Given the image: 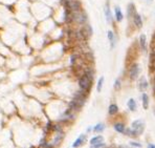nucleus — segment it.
I'll return each mask as SVG.
<instances>
[{
  "instance_id": "nucleus-27",
  "label": "nucleus",
  "mask_w": 155,
  "mask_h": 148,
  "mask_svg": "<svg viewBox=\"0 0 155 148\" xmlns=\"http://www.w3.org/2000/svg\"><path fill=\"white\" fill-rule=\"evenodd\" d=\"M153 112H154V114H155V109H154V110H153Z\"/></svg>"
},
{
  "instance_id": "nucleus-28",
  "label": "nucleus",
  "mask_w": 155,
  "mask_h": 148,
  "mask_svg": "<svg viewBox=\"0 0 155 148\" xmlns=\"http://www.w3.org/2000/svg\"><path fill=\"white\" fill-rule=\"evenodd\" d=\"M153 38H154V39H155V34H154V36H153Z\"/></svg>"
},
{
  "instance_id": "nucleus-15",
  "label": "nucleus",
  "mask_w": 155,
  "mask_h": 148,
  "mask_svg": "<svg viewBox=\"0 0 155 148\" xmlns=\"http://www.w3.org/2000/svg\"><path fill=\"white\" fill-rule=\"evenodd\" d=\"M103 142V137L102 136H97L93 137L91 140H90V145H95V144H99V143Z\"/></svg>"
},
{
  "instance_id": "nucleus-10",
  "label": "nucleus",
  "mask_w": 155,
  "mask_h": 148,
  "mask_svg": "<svg viewBox=\"0 0 155 148\" xmlns=\"http://www.w3.org/2000/svg\"><path fill=\"white\" fill-rule=\"evenodd\" d=\"M105 17H106L107 21L111 22V20H112V15H111V11H110V7L108 3H107L106 6H105Z\"/></svg>"
},
{
  "instance_id": "nucleus-2",
  "label": "nucleus",
  "mask_w": 155,
  "mask_h": 148,
  "mask_svg": "<svg viewBox=\"0 0 155 148\" xmlns=\"http://www.w3.org/2000/svg\"><path fill=\"white\" fill-rule=\"evenodd\" d=\"M131 128H132V129H133L134 131L140 136V135H142V133H144V129H145V124H144V122L142 120H136L132 123Z\"/></svg>"
},
{
  "instance_id": "nucleus-7",
  "label": "nucleus",
  "mask_w": 155,
  "mask_h": 148,
  "mask_svg": "<svg viewBox=\"0 0 155 148\" xmlns=\"http://www.w3.org/2000/svg\"><path fill=\"white\" fill-rule=\"evenodd\" d=\"M133 23L135 24L137 28H140L143 26V20H142V17L138 14H135V16L133 17Z\"/></svg>"
},
{
  "instance_id": "nucleus-29",
  "label": "nucleus",
  "mask_w": 155,
  "mask_h": 148,
  "mask_svg": "<svg viewBox=\"0 0 155 148\" xmlns=\"http://www.w3.org/2000/svg\"><path fill=\"white\" fill-rule=\"evenodd\" d=\"M154 81H155V76H154Z\"/></svg>"
},
{
  "instance_id": "nucleus-18",
  "label": "nucleus",
  "mask_w": 155,
  "mask_h": 148,
  "mask_svg": "<svg viewBox=\"0 0 155 148\" xmlns=\"http://www.w3.org/2000/svg\"><path fill=\"white\" fill-rule=\"evenodd\" d=\"M104 129H105V125H104V124H102V123L97 124V125H95V126L93 127L94 133H102Z\"/></svg>"
},
{
  "instance_id": "nucleus-11",
  "label": "nucleus",
  "mask_w": 155,
  "mask_h": 148,
  "mask_svg": "<svg viewBox=\"0 0 155 148\" xmlns=\"http://www.w3.org/2000/svg\"><path fill=\"white\" fill-rule=\"evenodd\" d=\"M119 111V107L116 104H111L109 106V109H108V112H109L110 116H114L115 114H117Z\"/></svg>"
},
{
  "instance_id": "nucleus-5",
  "label": "nucleus",
  "mask_w": 155,
  "mask_h": 148,
  "mask_svg": "<svg viewBox=\"0 0 155 148\" xmlns=\"http://www.w3.org/2000/svg\"><path fill=\"white\" fill-rule=\"evenodd\" d=\"M85 140H86V137L85 135H81V136L78 138V139L74 141V143L72 144V147L73 148H78L80 146H82L84 143H85Z\"/></svg>"
},
{
  "instance_id": "nucleus-13",
  "label": "nucleus",
  "mask_w": 155,
  "mask_h": 148,
  "mask_svg": "<svg viewBox=\"0 0 155 148\" xmlns=\"http://www.w3.org/2000/svg\"><path fill=\"white\" fill-rule=\"evenodd\" d=\"M114 11H115V18H116V20H117L119 22H121L123 20V18H124L122 11H121V9H119V6H116Z\"/></svg>"
},
{
  "instance_id": "nucleus-12",
  "label": "nucleus",
  "mask_w": 155,
  "mask_h": 148,
  "mask_svg": "<svg viewBox=\"0 0 155 148\" xmlns=\"http://www.w3.org/2000/svg\"><path fill=\"white\" fill-rule=\"evenodd\" d=\"M114 129L119 133H124L126 128H125V125L123 123H115L114 124Z\"/></svg>"
},
{
  "instance_id": "nucleus-9",
  "label": "nucleus",
  "mask_w": 155,
  "mask_h": 148,
  "mask_svg": "<svg viewBox=\"0 0 155 148\" xmlns=\"http://www.w3.org/2000/svg\"><path fill=\"white\" fill-rule=\"evenodd\" d=\"M140 47L143 49V52H146L147 50V38L145 35H140Z\"/></svg>"
},
{
  "instance_id": "nucleus-1",
  "label": "nucleus",
  "mask_w": 155,
  "mask_h": 148,
  "mask_svg": "<svg viewBox=\"0 0 155 148\" xmlns=\"http://www.w3.org/2000/svg\"><path fill=\"white\" fill-rule=\"evenodd\" d=\"M92 79H93V76H92V71H89V69H88L85 74L83 75L82 77L80 78V80H79L80 88L87 93V91L90 89V87H91Z\"/></svg>"
},
{
  "instance_id": "nucleus-19",
  "label": "nucleus",
  "mask_w": 155,
  "mask_h": 148,
  "mask_svg": "<svg viewBox=\"0 0 155 148\" xmlns=\"http://www.w3.org/2000/svg\"><path fill=\"white\" fill-rule=\"evenodd\" d=\"M125 133H126L127 136H129V137H132V138H135V137L138 136V135H137V133H135L132 128H127V129L125 130Z\"/></svg>"
},
{
  "instance_id": "nucleus-23",
  "label": "nucleus",
  "mask_w": 155,
  "mask_h": 148,
  "mask_svg": "<svg viewBox=\"0 0 155 148\" xmlns=\"http://www.w3.org/2000/svg\"><path fill=\"white\" fill-rule=\"evenodd\" d=\"M119 86H121V82H119V80L117 79V80L115 81V84H114V88H115V89H119Z\"/></svg>"
},
{
  "instance_id": "nucleus-20",
  "label": "nucleus",
  "mask_w": 155,
  "mask_h": 148,
  "mask_svg": "<svg viewBox=\"0 0 155 148\" xmlns=\"http://www.w3.org/2000/svg\"><path fill=\"white\" fill-rule=\"evenodd\" d=\"M103 83H104V78L101 77L100 79H99V81H97V91H99V93H100L101 90H102Z\"/></svg>"
},
{
  "instance_id": "nucleus-22",
  "label": "nucleus",
  "mask_w": 155,
  "mask_h": 148,
  "mask_svg": "<svg viewBox=\"0 0 155 148\" xmlns=\"http://www.w3.org/2000/svg\"><path fill=\"white\" fill-rule=\"evenodd\" d=\"M130 145L133 146V147H136V148H140V147H142V145H140V143H135V142H131Z\"/></svg>"
},
{
  "instance_id": "nucleus-26",
  "label": "nucleus",
  "mask_w": 155,
  "mask_h": 148,
  "mask_svg": "<svg viewBox=\"0 0 155 148\" xmlns=\"http://www.w3.org/2000/svg\"><path fill=\"white\" fill-rule=\"evenodd\" d=\"M91 129H92L91 127H89V128H87V131H88V133H89V131H91Z\"/></svg>"
},
{
  "instance_id": "nucleus-17",
  "label": "nucleus",
  "mask_w": 155,
  "mask_h": 148,
  "mask_svg": "<svg viewBox=\"0 0 155 148\" xmlns=\"http://www.w3.org/2000/svg\"><path fill=\"white\" fill-rule=\"evenodd\" d=\"M142 99H143V106L145 109H147L148 108V106H149V97H148V95L147 94H143V97H142Z\"/></svg>"
},
{
  "instance_id": "nucleus-24",
  "label": "nucleus",
  "mask_w": 155,
  "mask_h": 148,
  "mask_svg": "<svg viewBox=\"0 0 155 148\" xmlns=\"http://www.w3.org/2000/svg\"><path fill=\"white\" fill-rule=\"evenodd\" d=\"M148 148H155V145L154 144H149V145H148Z\"/></svg>"
},
{
  "instance_id": "nucleus-4",
  "label": "nucleus",
  "mask_w": 155,
  "mask_h": 148,
  "mask_svg": "<svg viewBox=\"0 0 155 148\" xmlns=\"http://www.w3.org/2000/svg\"><path fill=\"white\" fill-rule=\"evenodd\" d=\"M138 74H140V67H138V65L137 64H132L129 67V76L132 80L134 79H136L138 77Z\"/></svg>"
},
{
  "instance_id": "nucleus-3",
  "label": "nucleus",
  "mask_w": 155,
  "mask_h": 148,
  "mask_svg": "<svg viewBox=\"0 0 155 148\" xmlns=\"http://www.w3.org/2000/svg\"><path fill=\"white\" fill-rule=\"evenodd\" d=\"M72 19L73 20H76V22H78L79 24H83V23H85L86 22V16L84 13H82L81 11L79 12H74L72 13Z\"/></svg>"
},
{
  "instance_id": "nucleus-21",
  "label": "nucleus",
  "mask_w": 155,
  "mask_h": 148,
  "mask_svg": "<svg viewBox=\"0 0 155 148\" xmlns=\"http://www.w3.org/2000/svg\"><path fill=\"white\" fill-rule=\"evenodd\" d=\"M105 147V143H99V144H95V145H91V148H104Z\"/></svg>"
},
{
  "instance_id": "nucleus-8",
  "label": "nucleus",
  "mask_w": 155,
  "mask_h": 148,
  "mask_svg": "<svg viewBox=\"0 0 155 148\" xmlns=\"http://www.w3.org/2000/svg\"><path fill=\"white\" fill-rule=\"evenodd\" d=\"M138 88H140V91H145V90L148 88V82L145 78H142L140 81V83H138Z\"/></svg>"
},
{
  "instance_id": "nucleus-6",
  "label": "nucleus",
  "mask_w": 155,
  "mask_h": 148,
  "mask_svg": "<svg viewBox=\"0 0 155 148\" xmlns=\"http://www.w3.org/2000/svg\"><path fill=\"white\" fill-rule=\"evenodd\" d=\"M127 14H128V18H133L134 16H135V6H134L133 3H130L129 5H128V9H127Z\"/></svg>"
},
{
  "instance_id": "nucleus-16",
  "label": "nucleus",
  "mask_w": 155,
  "mask_h": 148,
  "mask_svg": "<svg viewBox=\"0 0 155 148\" xmlns=\"http://www.w3.org/2000/svg\"><path fill=\"white\" fill-rule=\"evenodd\" d=\"M128 107H129V109L131 111H135V109H136V103H135V101H134L133 99H129L128 100Z\"/></svg>"
},
{
  "instance_id": "nucleus-25",
  "label": "nucleus",
  "mask_w": 155,
  "mask_h": 148,
  "mask_svg": "<svg viewBox=\"0 0 155 148\" xmlns=\"http://www.w3.org/2000/svg\"><path fill=\"white\" fill-rule=\"evenodd\" d=\"M152 55H155V47L154 46H152V52H151Z\"/></svg>"
},
{
  "instance_id": "nucleus-14",
  "label": "nucleus",
  "mask_w": 155,
  "mask_h": 148,
  "mask_svg": "<svg viewBox=\"0 0 155 148\" xmlns=\"http://www.w3.org/2000/svg\"><path fill=\"white\" fill-rule=\"evenodd\" d=\"M108 38H109L110 40V45H111V48L115 46V37H114V34H113V32L109 31L108 32Z\"/></svg>"
}]
</instances>
